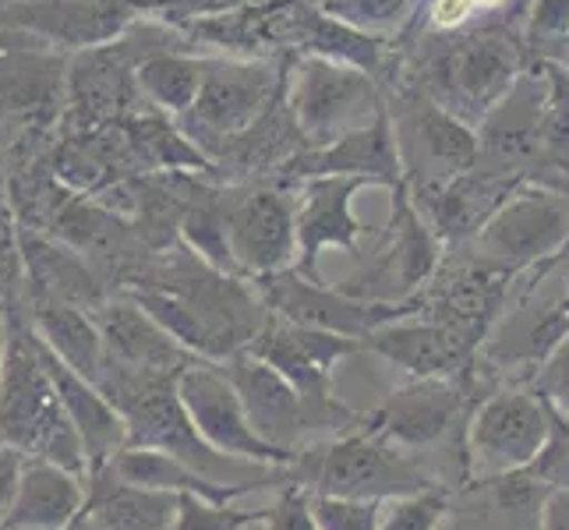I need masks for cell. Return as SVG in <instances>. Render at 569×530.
Returning <instances> with one entry per match:
<instances>
[{
	"label": "cell",
	"instance_id": "cell-1",
	"mask_svg": "<svg viewBox=\"0 0 569 530\" xmlns=\"http://www.w3.org/2000/svg\"><path fill=\"white\" fill-rule=\"evenodd\" d=\"M117 293L139 301L194 358L216 364L248 350L269 319L251 280L212 269L181 241L152 251Z\"/></svg>",
	"mask_w": 569,
	"mask_h": 530
},
{
	"label": "cell",
	"instance_id": "cell-2",
	"mask_svg": "<svg viewBox=\"0 0 569 530\" xmlns=\"http://www.w3.org/2000/svg\"><path fill=\"white\" fill-rule=\"evenodd\" d=\"M178 376L181 371H131L107 364L96 376V386L103 397L121 410L128 442L142 449H160L184 460L199 474L223 481V484H244L251 492H269V488H283L290 481L287 467H266V463H244L216 453L212 446L202 442L194 431L188 410L178 397Z\"/></svg>",
	"mask_w": 569,
	"mask_h": 530
},
{
	"label": "cell",
	"instance_id": "cell-3",
	"mask_svg": "<svg viewBox=\"0 0 569 530\" xmlns=\"http://www.w3.org/2000/svg\"><path fill=\"white\" fill-rule=\"evenodd\" d=\"M0 446L29 460L57 463L82 478L89 470L82 442L57 400L36 332L18 311L11 316L8 353L0 364Z\"/></svg>",
	"mask_w": 569,
	"mask_h": 530
},
{
	"label": "cell",
	"instance_id": "cell-4",
	"mask_svg": "<svg viewBox=\"0 0 569 530\" xmlns=\"http://www.w3.org/2000/svg\"><path fill=\"white\" fill-rule=\"evenodd\" d=\"M287 470L290 481L311 496L389 502L425 492V488H439L418 453H407V449L379 439L365 424L301 446L290 457Z\"/></svg>",
	"mask_w": 569,
	"mask_h": 530
},
{
	"label": "cell",
	"instance_id": "cell-5",
	"mask_svg": "<svg viewBox=\"0 0 569 530\" xmlns=\"http://www.w3.org/2000/svg\"><path fill=\"white\" fill-rule=\"evenodd\" d=\"M283 103L305 146H326L368 124L386 103L376 74L316 53H287Z\"/></svg>",
	"mask_w": 569,
	"mask_h": 530
},
{
	"label": "cell",
	"instance_id": "cell-6",
	"mask_svg": "<svg viewBox=\"0 0 569 530\" xmlns=\"http://www.w3.org/2000/svg\"><path fill=\"white\" fill-rule=\"evenodd\" d=\"M382 96L392 134H397L403 181L415 199L475 167L478 134L467 121L453 117L410 82H389L382 86Z\"/></svg>",
	"mask_w": 569,
	"mask_h": 530
},
{
	"label": "cell",
	"instance_id": "cell-7",
	"mask_svg": "<svg viewBox=\"0 0 569 530\" xmlns=\"http://www.w3.org/2000/svg\"><path fill=\"white\" fill-rule=\"evenodd\" d=\"M283 61L287 57L202 53L199 100L184 117H178L184 139L209 160L216 146L259 121L283 86Z\"/></svg>",
	"mask_w": 569,
	"mask_h": 530
},
{
	"label": "cell",
	"instance_id": "cell-8",
	"mask_svg": "<svg viewBox=\"0 0 569 530\" xmlns=\"http://www.w3.org/2000/svg\"><path fill=\"white\" fill-rule=\"evenodd\" d=\"M442 244L421 216L407 181L389 188V220L355 277L337 283L350 298L407 304L428 287L442 262Z\"/></svg>",
	"mask_w": 569,
	"mask_h": 530
},
{
	"label": "cell",
	"instance_id": "cell-9",
	"mask_svg": "<svg viewBox=\"0 0 569 530\" xmlns=\"http://www.w3.org/2000/svg\"><path fill=\"white\" fill-rule=\"evenodd\" d=\"M552 403L545 392L499 389L467 410L463 463L475 481H499L527 470L548 442Z\"/></svg>",
	"mask_w": 569,
	"mask_h": 530
},
{
	"label": "cell",
	"instance_id": "cell-10",
	"mask_svg": "<svg viewBox=\"0 0 569 530\" xmlns=\"http://www.w3.org/2000/svg\"><path fill=\"white\" fill-rule=\"evenodd\" d=\"M566 241H569V194L538 184H520L481 223L475 241L463 248L485 266L517 280L535 266L556 259Z\"/></svg>",
	"mask_w": 569,
	"mask_h": 530
},
{
	"label": "cell",
	"instance_id": "cell-11",
	"mask_svg": "<svg viewBox=\"0 0 569 530\" xmlns=\"http://www.w3.org/2000/svg\"><path fill=\"white\" fill-rule=\"evenodd\" d=\"M227 244L238 277L254 280L293 266L298 230H293V188L272 177L220 184Z\"/></svg>",
	"mask_w": 569,
	"mask_h": 530
},
{
	"label": "cell",
	"instance_id": "cell-12",
	"mask_svg": "<svg viewBox=\"0 0 569 530\" xmlns=\"http://www.w3.org/2000/svg\"><path fill=\"white\" fill-rule=\"evenodd\" d=\"M248 353H254L259 361H266L272 371L301 392V397L319 407L322 414H329L332 421H340L343 428H358L365 414L350 410L337 389H332V379H337V368L361 353V343L340 337V332H326V329H311V326H298L287 322L280 316H269L266 326L259 329V337L251 340Z\"/></svg>",
	"mask_w": 569,
	"mask_h": 530
},
{
	"label": "cell",
	"instance_id": "cell-13",
	"mask_svg": "<svg viewBox=\"0 0 569 530\" xmlns=\"http://www.w3.org/2000/svg\"><path fill=\"white\" fill-rule=\"evenodd\" d=\"M220 368L227 371L233 389H238L254 436L269 446L283 449L287 457H293L301 446L316 442V439H329V436H340V431H350L340 421L322 414L319 407H311L301 392L280 376V371H272L266 361H259L248 350L220 361Z\"/></svg>",
	"mask_w": 569,
	"mask_h": 530
},
{
	"label": "cell",
	"instance_id": "cell-14",
	"mask_svg": "<svg viewBox=\"0 0 569 530\" xmlns=\"http://www.w3.org/2000/svg\"><path fill=\"white\" fill-rule=\"evenodd\" d=\"M259 298L266 304L269 316H280L287 322L340 332L350 340H365L371 329H379L386 322H397L403 316H415L418 298L407 304H382V301H361L350 298L340 287H326L322 280H308L298 269H280L269 277L251 280Z\"/></svg>",
	"mask_w": 569,
	"mask_h": 530
},
{
	"label": "cell",
	"instance_id": "cell-15",
	"mask_svg": "<svg viewBox=\"0 0 569 530\" xmlns=\"http://www.w3.org/2000/svg\"><path fill=\"white\" fill-rule=\"evenodd\" d=\"M142 18L134 0H0V32L61 53L107 47Z\"/></svg>",
	"mask_w": 569,
	"mask_h": 530
},
{
	"label": "cell",
	"instance_id": "cell-16",
	"mask_svg": "<svg viewBox=\"0 0 569 530\" xmlns=\"http://www.w3.org/2000/svg\"><path fill=\"white\" fill-rule=\"evenodd\" d=\"M545 96H548L545 64L541 61L527 64L513 78V86H509L475 124V134H478L475 167L506 173V177H513V181L527 184V177H531L535 160H538Z\"/></svg>",
	"mask_w": 569,
	"mask_h": 530
},
{
	"label": "cell",
	"instance_id": "cell-17",
	"mask_svg": "<svg viewBox=\"0 0 569 530\" xmlns=\"http://www.w3.org/2000/svg\"><path fill=\"white\" fill-rule=\"evenodd\" d=\"M178 397L188 410L194 431L216 453L244 460V463H266V467H287L290 457L283 449L262 442L241 407V397L227 371L216 361H191L178 376Z\"/></svg>",
	"mask_w": 569,
	"mask_h": 530
},
{
	"label": "cell",
	"instance_id": "cell-18",
	"mask_svg": "<svg viewBox=\"0 0 569 530\" xmlns=\"http://www.w3.org/2000/svg\"><path fill=\"white\" fill-rule=\"evenodd\" d=\"M293 188V230H298V254L293 269L308 280L319 277L322 251L358 254L368 227L358 220L355 202L365 188H376L365 177H308Z\"/></svg>",
	"mask_w": 569,
	"mask_h": 530
},
{
	"label": "cell",
	"instance_id": "cell-19",
	"mask_svg": "<svg viewBox=\"0 0 569 530\" xmlns=\"http://www.w3.org/2000/svg\"><path fill=\"white\" fill-rule=\"evenodd\" d=\"M467 392L470 382L463 379H407L376 410H368L361 424L407 453H418L453 431L467 410Z\"/></svg>",
	"mask_w": 569,
	"mask_h": 530
},
{
	"label": "cell",
	"instance_id": "cell-20",
	"mask_svg": "<svg viewBox=\"0 0 569 530\" xmlns=\"http://www.w3.org/2000/svg\"><path fill=\"white\" fill-rule=\"evenodd\" d=\"M308 177H365L376 188H392L403 181L400 152H397V134H392L389 110L371 117L368 124L355 128L332 139L326 146H311L293 152L290 160L272 173V181L280 184H301Z\"/></svg>",
	"mask_w": 569,
	"mask_h": 530
},
{
	"label": "cell",
	"instance_id": "cell-21",
	"mask_svg": "<svg viewBox=\"0 0 569 530\" xmlns=\"http://www.w3.org/2000/svg\"><path fill=\"white\" fill-rule=\"evenodd\" d=\"M361 350L376 353L386 364L400 368L407 379H463L478 376V350L463 343L453 329L425 316H403L371 329L361 340Z\"/></svg>",
	"mask_w": 569,
	"mask_h": 530
},
{
	"label": "cell",
	"instance_id": "cell-22",
	"mask_svg": "<svg viewBox=\"0 0 569 530\" xmlns=\"http://www.w3.org/2000/svg\"><path fill=\"white\" fill-rule=\"evenodd\" d=\"M14 241L18 254H22V272H26V301H64L74 308H86L89 316L100 308L110 290L107 283L96 277V269L68 248L64 241L50 238L43 230H32L14 223Z\"/></svg>",
	"mask_w": 569,
	"mask_h": 530
},
{
	"label": "cell",
	"instance_id": "cell-23",
	"mask_svg": "<svg viewBox=\"0 0 569 530\" xmlns=\"http://www.w3.org/2000/svg\"><path fill=\"white\" fill-rule=\"evenodd\" d=\"M92 319L103 337L107 364L131 368V371H184L191 361H199L139 301H131L128 293H110L92 311Z\"/></svg>",
	"mask_w": 569,
	"mask_h": 530
},
{
	"label": "cell",
	"instance_id": "cell-24",
	"mask_svg": "<svg viewBox=\"0 0 569 530\" xmlns=\"http://www.w3.org/2000/svg\"><path fill=\"white\" fill-rule=\"evenodd\" d=\"M517 188H520V181H513V177L470 167V170L457 173L453 181H446L442 188L418 194L415 202L442 248H463L475 241L481 223Z\"/></svg>",
	"mask_w": 569,
	"mask_h": 530
},
{
	"label": "cell",
	"instance_id": "cell-25",
	"mask_svg": "<svg viewBox=\"0 0 569 530\" xmlns=\"http://www.w3.org/2000/svg\"><path fill=\"white\" fill-rule=\"evenodd\" d=\"M39 350H43V364L50 371L57 400H61L74 436H78V442H82L86 467H89L86 474H92V470H100L113 453H121L124 449V442H128L124 418H121V410L103 397L100 386L82 379L78 371H71L61 358H53L43 343H39Z\"/></svg>",
	"mask_w": 569,
	"mask_h": 530
},
{
	"label": "cell",
	"instance_id": "cell-26",
	"mask_svg": "<svg viewBox=\"0 0 569 530\" xmlns=\"http://www.w3.org/2000/svg\"><path fill=\"white\" fill-rule=\"evenodd\" d=\"M86 506V478L47 460H22L0 530H68Z\"/></svg>",
	"mask_w": 569,
	"mask_h": 530
},
{
	"label": "cell",
	"instance_id": "cell-27",
	"mask_svg": "<svg viewBox=\"0 0 569 530\" xmlns=\"http://www.w3.org/2000/svg\"><path fill=\"white\" fill-rule=\"evenodd\" d=\"M178 513V496L117 481L107 467L86 474L82 517L96 530H170Z\"/></svg>",
	"mask_w": 569,
	"mask_h": 530
},
{
	"label": "cell",
	"instance_id": "cell-28",
	"mask_svg": "<svg viewBox=\"0 0 569 530\" xmlns=\"http://www.w3.org/2000/svg\"><path fill=\"white\" fill-rule=\"evenodd\" d=\"M53 358H61L71 371L96 382L103 368V337L86 308L64 301H26L18 311Z\"/></svg>",
	"mask_w": 569,
	"mask_h": 530
},
{
	"label": "cell",
	"instance_id": "cell-29",
	"mask_svg": "<svg viewBox=\"0 0 569 530\" xmlns=\"http://www.w3.org/2000/svg\"><path fill=\"white\" fill-rule=\"evenodd\" d=\"M117 481L139 484V488H156V492L170 496H199L212 502H233L241 496H251V488L244 484H223L199 474L184 460L160 453V449H142V446H124L121 453H113L103 463Z\"/></svg>",
	"mask_w": 569,
	"mask_h": 530
},
{
	"label": "cell",
	"instance_id": "cell-30",
	"mask_svg": "<svg viewBox=\"0 0 569 530\" xmlns=\"http://www.w3.org/2000/svg\"><path fill=\"white\" fill-rule=\"evenodd\" d=\"M134 86H139L142 100L167 113L170 121L184 117L202 89V53L191 47H163L146 53L134 64Z\"/></svg>",
	"mask_w": 569,
	"mask_h": 530
},
{
	"label": "cell",
	"instance_id": "cell-31",
	"mask_svg": "<svg viewBox=\"0 0 569 530\" xmlns=\"http://www.w3.org/2000/svg\"><path fill=\"white\" fill-rule=\"evenodd\" d=\"M548 78L545 117H541V142L538 160L527 177V184L552 188L569 194V64L541 61Z\"/></svg>",
	"mask_w": 569,
	"mask_h": 530
},
{
	"label": "cell",
	"instance_id": "cell-32",
	"mask_svg": "<svg viewBox=\"0 0 569 530\" xmlns=\"http://www.w3.org/2000/svg\"><path fill=\"white\" fill-rule=\"evenodd\" d=\"M319 8L358 32L397 39L415 18L418 0H319Z\"/></svg>",
	"mask_w": 569,
	"mask_h": 530
},
{
	"label": "cell",
	"instance_id": "cell-33",
	"mask_svg": "<svg viewBox=\"0 0 569 530\" xmlns=\"http://www.w3.org/2000/svg\"><path fill=\"white\" fill-rule=\"evenodd\" d=\"M266 509H238L230 502H212L199 496H178V513L170 530H244L262 523Z\"/></svg>",
	"mask_w": 569,
	"mask_h": 530
},
{
	"label": "cell",
	"instance_id": "cell-34",
	"mask_svg": "<svg viewBox=\"0 0 569 530\" xmlns=\"http://www.w3.org/2000/svg\"><path fill=\"white\" fill-rule=\"evenodd\" d=\"M446 513H449V499L442 488H425V492L382 502L379 530H439Z\"/></svg>",
	"mask_w": 569,
	"mask_h": 530
},
{
	"label": "cell",
	"instance_id": "cell-35",
	"mask_svg": "<svg viewBox=\"0 0 569 530\" xmlns=\"http://www.w3.org/2000/svg\"><path fill=\"white\" fill-rule=\"evenodd\" d=\"M523 39L527 50H538L541 61L552 50L569 43V0H527L523 11Z\"/></svg>",
	"mask_w": 569,
	"mask_h": 530
},
{
	"label": "cell",
	"instance_id": "cell-36",
	"mask_svg": "<svg viewBox=\"0 0 569 530\" xmlns=\"http://www.w3.org/2000/svg\"><path fill=\"white\" fill-rule=\"evenodd\" d=\"M311 513L322 530H379L382 502L376 499H340V496H311Z\"/></svg>",
	"mask_w": 569,
	"mask_h": 530
},
{
	"label": "cell",
	"instance_id": "cell-37",
	"mask_svg": "<svg viewBox=\"0 0 569 530\" xmlns=\"http://www.w3.org/2000/svg\"><path fill=\"white\" fill-rule=\"evenodd\" d=\"M552 403V400H548ZM523 478H531L545 488H569V418L552 403V428H548V442L538 453V460L520 470Z\"/></svg>",
	"mask_w": 569,
	"mask_h": 530
},
{
	"label": "cell",
	"instance_id": "cell-38",
	"mask_svg": "<svg viewBox=\"0 0 569 530\" xmlns=\"http://www.w3.org/2000/svg\"><path fill=\"white\" fill-rule=\"evenodd\" d=\"M262 530H322V527H319L316 513H311L305 488L287 481L283 488H277V502L266 509Z\"/></svg>",
	"mask_w": 569,
	"mask_h": 530
},
{
	"label": "cell",
	"instance_id": "cell-39",
	"mask_svg": "<svg viewBox=\"0 0 569 530\" xmlns=\"http://www.w3.org/2000/svg\"><path fill=\"white\" fill-rule=\"evenodd\" d=\"M538 530H569V488H548L541 496Z\"/></svg>",
	"mask_w": 569,
	"mask_h": 530
},
{
	"label": "cell",
	"instance_id": "cell-40",
	"mask_svg": "<svg viewBox=\"0 0 569 530\" xmlns=\"http://www.w3.org/2000/svg\"><path fill=\"white\" fill-rule=\"evenodd\" d=\"M22 453L14 449L0 446V523H4L8 509H11V496H14V484H18V470H22Z\"/></svg>",
	"mask_w": 569,
	"mask_h": 530
},
{
	"label": "cell",
	"instance_id": "cell-41",
	"mask_svg": "<svg viewBox=\"0 0 569 530\" xmlns=\"http://www.w3.org/2000/svg\"><path fill=\"white\" fill-rule=\"evenodd\" d=\"M545 397L552 400L562 410V414L569 418V337L559 343V361L552 368V382H548Z\"/></svg>",
	"mask_w": 569,
	"mask_h": 530
},
{
	"label": "cell",
	"instance_id": "cell-42",
	"mask_svg": "<svg viewBox=\"0 0 569 530\" xmlns=\"http://www.w3.org/2000/svg\"><path fill=\"white\" fill-rule=\"evenodd\" d=\"M8 337H11V316L0 308V364H4V353H8Z\"/></svg>",
	"mask_w": 569,
	"mask_h": 530
},
{
	"label": "cell",
	"instance_id": "cell-43",
	"mask_svg": "<svg viewBox=\"0 0 569 530\" xmlns=\"http://www.w3.org/2000/svg\"><path fill=\"white\" fill-rule=\"evenodd\" d=\"M68 530H96V527H92V523H89L86 517H78V520H74V523H71Z\"/></svg>",
	"mask_w": 569,
	"mask_h": 530
},
{
	"label": "cell",
	"instance_id": "cell-44",
	"mask_svg": "<svg viewBox=\"0 0 569 530\" xmlns=\"http://www.w3.org/2000/svg\"><path fill=\"white\" fill-rule=\"evenodd\" d=\"M244 530H262V523H251V527H244Z\"/></svg>",
	"mask_w": 569,
	"mask_h": 530
}]
</instances>
